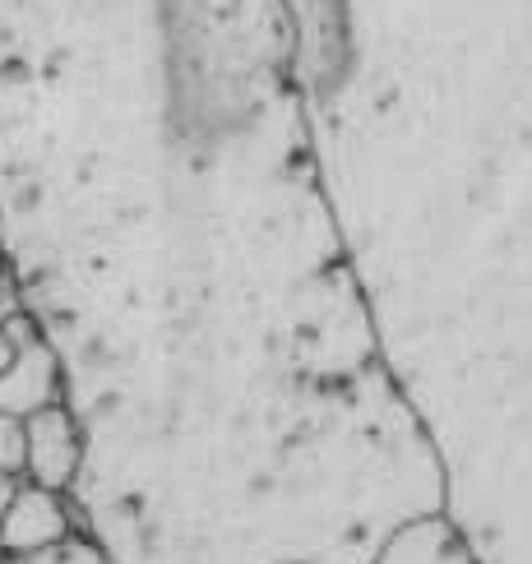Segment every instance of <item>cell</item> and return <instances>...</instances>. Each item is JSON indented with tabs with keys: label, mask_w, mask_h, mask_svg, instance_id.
Here are the masks:
<instances>
[{
	"label": "cell",
	"mask_w": 532,
	"mask_h": 564,
	"mask_svg": "<svg viewBox=\"0 0 532 564\" xmlns=\"http://www.w3.org/2000/svg\"><path fill=\"white\" fill-rule=\"evenodd\" d=\"M10 338H14V361L0 375V416H33L52 403H65V370L56 347L46 343V334L37 328V319L23 311L10 324Z\"/></svg>",
	"instance_id": "cell-1"
},
{
	"label": "cell",
	"mask_w": 532,
	"mask_h": 564,
	"mask_svg": "<svg viewBox=\"0 0 532 564\" xmlns=\"http://www.w3.org/2000/svg\"><path fill=\"white\" fill-rule=\"evenodd\" d=\"M84 467V426L69 403H52L33 416H23V481L61 490L79 481Z\"/></svg>",
	"instance_id": "cell-2"
},
{
	"label": "cell",
	"mask_w": 532,
	"mask_h": 564,
	"mask_svg": "<svg viewBox=\"0 0 532 564\" xmlns=\"http://www.w3.org/2000/svg\"><path fill=\"white\" fill-rule=\"evenodd\" d=\"M75 532H79L75 505L61 490L14 481L6 505H0V555H33L46 546H61Z\"/></svg>",
	"instance_id": "cell-3"
},
{
	"label": "cell",
	"mask_w": 532,
	"mask_h": 564,
	"mask_svg": "<svg viewBox=\"0 0 532 564\" xmlns=\"http://www.w3.org/2000/svg\"><path fill=\"white\" fill-rule=\"evenodd\" d=\"M376 564H477V560L468 555L458 528L445 513H426V519L393 532Z\"/></svg>",
	"instance_id": "cell-4"
},
{
	"label": "cell",
	"mask_w": 532,
	"mask_h": 564,
	"mask_svg": "<svg viewBox=\"0 0 532 564\" xmlns=\"http://www.w3.org/2000/svg\"><path fill=\"white\" fill-rule=\"evenodd\" d=\"M0 564H107V555L98 551L93 536L75 532V536H65L61 546H46L33 555H0Z\"/></svg>",
	"instance_id": "cell-5"
},
{
	"label": "cell",
	"mask_w": 532,
	"mask_h": 564,
	"mask_svg": "<svg viewBox=\"0 0 532 564\" xmlns=\"http://www.w3.org/2000/svg\"><path fill=\"white\" fill-rule=\"evenodd\" d=\"M0 481H23V421L0 416Z\"/></svg>",
	"instance_id": "cell-6"
},
{
	"label": "cell",
	"mask_w": 532,
	"mask_h": 564,
	"mask_svg": "<svg viewBox=\"0 0 532 564\" xmlns=\"http://www.w3.org/2000/svg\"><path fill=\"white\" fill-rule=\"evenodd\" d=\"M14 315H23V301H19V288H14V278L0 269V328H6Z\"/></svg>",
	"instance_id": "cell-7"
},
{
	"label": "cell",
	"mask_w": 532,
	"mask_h": 564,
	"mask_svg": "<svg viewBox=\"0 0 532 564\" xmlns=\"http://www.w3.org/2000/svg\"><path fill=\"white\" fill-rule=\"evenodd\" d=\"M10 361H14V338H10V328H0V375H6Z\"/></svg>",
	"instance_id": "cell-8"
},
{
	"label": "cell",
	"mask_w": 532,
	"mask_h": 564,
	"mask_svg": "<svg viewBox=\"0 0 532 564\" xmlns=\"http://www.w3.org/2000/svg\"><path fill=\"white\" fill-rule=\"evenodd\" d=\"M10 486H14V481H0V505H6V496H10Z\"/></svg>",
	"instance_id": "cell-9"
},
{
	"label": "cell",
	"mask_w": 532,
	"mask_h": 564,
	"mask_svg": "<svg viewBox=\"0 0 532 564\" xmlns=\"http://www.w3.org/2000/svg\"><path fill=\"white\" fill-rule=\"evenodd\" d=\"M0 260H6V254H0ZM0 269H6V264H0Z\"/></svg>",
	"instance_id": "cell-10"
}]
</instances>
